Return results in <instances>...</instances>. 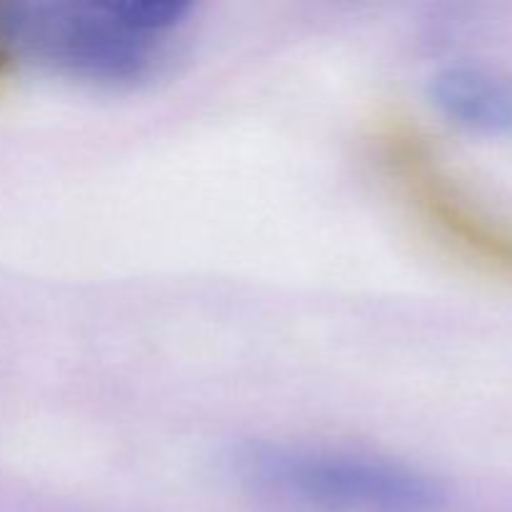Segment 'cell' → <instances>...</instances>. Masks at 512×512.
<instances>
[{
	"mask_svg": "<svg viewBox=\"0 0 512 512\" xmlns=\"http://www.w3.org/2000/svg\"><path fill=\"white\" fill-rule=\"evenodd\" d=\"M188 15L180 0H8L0 3V43L13 60L70 80L138 88L168 73Z\"/></svg>",
	"mask_w": 512,
	"mask_h": 512,
	"instance_id": "6da1fadb",
	"label": "cell"
},
{
	"mask_svg": "<svg viewBox=\"0 0 512 512\" xmlns=\"http://www.w3.org/2000/svg\"><path fill=\"white\" fill-rule=\"evenodd\" d=\"M10 68H13V55H10L8 50L3 48V43H0V88L5 85V78H8Z\"/></svg>",
	"mask_w": 512,
	"mask_h": 512,
	"instance_id": "5b68a950",
	"label": "cell"
},
{
	"mask_svg": "<svg viewBox=\"0 0 512 512\" xmlns=\"http://www.w3.org/2000/svg\"><path fill=\"white\" fill-rule=\"evenodd\" d=\"M378 158L440 243L485 273L512 280V220L473 195L425 130L393 118L378 130Z\"/></svg>",
	"mask_w": 512,
	"mask_h": 512,
	"instance_id": "3957f363",
	"label": "cell"
},
{
	"mask_svg": "<svg viewBox=\"0 0 512 512\" xmlns=\"http://www.w3.org/2000/svg\"><path fill=\"white\" fill-rule=\"evenodd\" d=\"M255 493L308 512H438L440 483L400 460L308 443H258L238 455Z\"/></svg>",
	"mask_w": 512,
	"mask_h": 512,
	"instance_id": "7a4b0ae2",
	"label": "cell"
},
{
	"mask_svg": "<svg viewBox=\"0 0 512 512\" xmlns=\"http://www.w3.org/2000/svg\"><path fill=\"white\" fill-rule=\"evenodd\" d=\"M430 100L453 123L478 133L512 128V85L480 68H445L430 80Z\"/></svg>",
	"mask_w": 512,
	"mask_h": 512,
	"instance_id": "277c9868",
	"label": "cell"
}]
</instances>
